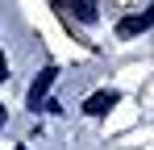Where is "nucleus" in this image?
<instances>
[{
	"label": "nucleus",
	"instance_id": "obj_1",
	"mask_svg": "<svg viewBox=\"0 0 154 150\" xmlns=\"http://www.w3.org/2000/svg\"><path fill=\"white\" fill-rule=\"evenodd\" d=\"M117 100H121V96H117L112 88H104V92H92V96L83 100V113H88V117H104V113H108Z\"/></svg>",
	"mask_w": 154,
	"mask_h": 150
},
{
	"label": "nucleus",
	"instance_id": "obj_2",
	"mask_svg": "<svg viewBox=\"0 0 154 150\" xmlns=\"http://www.w3.org/2000/svg\"><path fill=\"white\" fill-rule=\"evenodd\" d=\"M150 25H154V8L137 13V17H121V21H117V38H133V33L150 29Z\"/></svg>",
	"mask_w": 154,
	"mask_h": 150
},
{
	"label": "nucleus",
	"instance_id": "obj_3",
	"mask_svg": "<svg viewBox=\"0 0 154 150\" xmlns=\"http://www.w3.org/2000/svg\"><path fill=\"white\" fill-rule=\"evenodd\" d=\"M50 88H54V67H46V71L33 79V88H29V108H33V113H42V96H46Z\"/></svg>",
	"mask_w": 154,
	"mask_h": 150
},
{
	"label": "nucleus",
	"instance_id": "obj_4",
	"mask_svg": "<svg viewBox=\"0 0 154 150\" xmlns=\"http://www.w3.org/2000/svg\"><path fill=\"white\" fill-rule=\"evenodd\" d=\"M71 8H75V17L83 25H92L96 17H100V4H96V0H71Z\"/></svg>",
	"mask_w": 154,
	"mask_h": 150
},
{
	"label": "nucleus",
	"instance_id": "obj_5",
	"mask_svg": "<svg viewBox=\"0 0 154 150\" xmlns=\"http://www.w3.org/2000/svg\"><path fill=\"white\" fill-rule=\"evenodd\" d=\"M67 4H71V0H54V8H67Z\"/></svg>",
	"mask_w": 154,
	"mask_h": 150
},
{
	"label": "nucleus",
	"instance_id": "obj_6",
	"mask_svg": "<svg viewBox=\"0 0 154 150\" xmlns=\"http://www.w3.org/2000/svg\"><path fill=\"white\" fill-rule=\"evenodd\" d=\"M0 121H4V113H0Z\"/></svg>",
	"mask_w": 154,
	"mask_h": 150
},
{
	"label": "nucleus",
	"instance_id": "obj_7",
	"mask_svg": "<svg viewBox=\"0 0 154 150\" xmlns=\"http://www.w3.org/2000/svg\"><path fill=\"white\" fill-rule=\"evenodd\" d=\"M21 150H25V146H21Z\"/></svg>",
	"mask_w": 154,
	"mask_h": 150
}]
</instances>
